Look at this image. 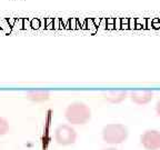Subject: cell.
I'll use <instances>...</instances> for the list:
<instances>
[{
    "label": "cell",
    "instance_id": "obj_1",
    "mask_svg": "<svg viewBox=\"0 0 160 150\" xmlns=\"http://www.w3.org/2000/svg\"><path fill=\"white\" fill-rule=\"evenodd\" d=\"M64 118L71 125L83 126L91 119V110L88 106L80 101L70 103L64 110Z\"/></svg>",
    "mask_w": 160,
    "mask_h": 150
},
{
    "label": "cell",
    "instance_id": "obj_2",
    "mask_svg": "<svg viewBox=\"0 0 160 150\" xmlns=\"http://www.w3.org/2000/svg\"><path fill=\"white\" fill-rule=\"evenodd\" d=\"M102 139L106 143L116 146L128 139V128L121 124H109L102 129Z\"/></svg>",
    "mask_w": 160,
    "mask_h": 150
},
{
    "label": "cell",
    "instance_id": "obj_3",
    "mask_svg": "<svg viewBox=\"0 0 160 150\" xmlns=\"http://www.w3.org/2000/svg\"><path fill=\"white\" fill-rule=\"evenodd\" d=\"M55 140L64 147L71 146L77 141V131L70 125H60L55 130Z\"/></svg>",
    "mask_w": 160,
    "mask_h": 150
},
{
    "label": "cell",
    "instance_id": "obj_4",
    "mask_svg": "<svg viewBox=\"0 0 160 150\" xmlns=\"http://www.w3.org/2000/svg\"><path fill=\"white\" fill-rule=\"evenodd\" d=\"M140 143L146 150H160V131L155 129L146 130L140 136Z\"/></svg>",
    "mask_w": 160,
    "mask_h": 150
},
{
    "label": "cell",
    "instance_id": "obj_5",
    "mask_svg": "<svg viewBox=\"0 0 160 150\" xmlns=\"http://www.w3.org/2000/svg\"><path fill=\"white\" fill-rule=\"evenodd\" d=\"M152 98H153V92L151 91H136L130 93L131 101L139 106H144L149 103Z\"/></svg>",
    "mask_w": 160,
    "mask_h": 150
},
{
    "label": "cell",
    "instance_id": "obj_6",
    "mask_svg": "<svg viewBox=\"0 0 160 150\" xmlns=\"http://www.w3.org/2000/svg\"><path fill=\"white\" fill-rule=\"evenodd\" d=\"M27 99H29L30 101L33 102H45L49 99V92L47 91H31L29 93H27Z\"/></svg>",
    "mask_w": 160,
    "mask_h": 150
},
{
    "label": "cell",
    "instance_id": "obj_7",
    "mask_svg": "<svg viewBox=\"0 0 160 150\" xmlns=\"http://www.w3.org/2000/svg\"><path fill=\"white\" fill-rule=\"evenodd\" d=\"M128 96V93L126 91H117V92H111L109 95L106 96V99L111 103H119L122 100L126 99V97Z\"/></svg>",
    "mask_w": 160,
    "mask_h": 150
},
{
    "label": "cell",
    "instance_id": "obj_8",
    "mask_svg": "<svg viewBox=\"0 0 160 150\" xmlns=\"http://www.w3.org/2000/svg\"><path fill=\"white\" fill-rule=\"evenodd\" d=\"M9 131V122L3 117H0V136H5Z\"/></svg>",
    "mask_w": 160,
    "mask_h": 150
},
{
    "label": "cell",
    "instance_id": "obj_9",
    "mask_svg": "<svg viewBox=\"0 0 160 150\" xmlns=\"http://www.w3.org/2000/svg\"><path fill=\"white\" fill-rule=\"evenodd\" d=\"M86 22H87V28H88V29L92 30L93 32L96 31L97 27H96V25H95V22H93V19H91V18L87 19V20H86Z\"/></svg>",
    "mask_w": 160,
    "mask_h": 150
},
{
    "label": "cell",
    "instance_id": "obj_10",
    "mask_svg": "<svg viewBox=\"0 0 160 150\" xmlns=\"http://www.w3.org/2000/svg\"><path fill=\"white\" fill-rule=\"evenodd\" d=\"M30 26L32 29H39L40 28V20L38 18H33L30 21Z\"/></svg>",
    "mask_w": 160,
    "mask_h": 150
},
{
    "label": "cell",
    "instance_id": "obj_11",
    "mask_svg": "<svg viewBox=\"0 0 160 150\" xmlns=\"http://www.w3.org/2000/svg\"><path fill=\"white\" fill-rule=\"evenodd\" d=\"M13 27H16L18 29H24V18H17Z\"/></svg>",
    "mask_w": 160,
    "mask_h": 150
},
{
    "label": "cell",
    "instance_id": "obj_12",
    "mask_svg": "<svg viewBox=\"0 0 160 150\" xmlns=\"http://www.w3.org/2000/svg\"><path fill=\"white\" fill-rule=\"evenodd\" d=\"M45 21H46V24H47L46 29H52L53 28V18H46Z\"/></svg>",
    "mask_w": 160,
    "mask_h": 150
},
{
    "label": "cell",
    "instance_id": "obj_13",
    "mask_svg": "<svg viewBox=\"0 0 160 150\" xmlns=\"http://www.w3.org/2000/svg\"><path fill=\"white\" fill-rule=\"evenodd\" d=\"M77 20H78L77 18H72L69 20L70 28H71V29H76V28H77Z\"/></svg>",
    "mask_w": 160,
    "mask_h": 150
},
{
    "label": "cell",
    "instance_id": "obj_14",
    "mask_svg": "<svg viewBox=\"0 0 160 150\" xmlns=\"http://www.w3.org/2000/svg\"><path fill=\"white\" fill-rule=\"evenodd\" d=\"M60 18H55L53 19V28L55 29H60Z\"/></svg>",
    "mask_w": 160,
    "mask_h": 150
},
{
    "label": "cell",
    "instance_id": "obj_15",
    "mask_svg": "<svg viewBox=\"0 0 160 150\" xmlns=\"http://www.w3.org/2000/svg\"><path fill=\"white\" fill-rule=\"evenodd\" d=\"M129 28L130 29H135L136 28V18L129 19Z\"/></svg>",
    "mask_w": 160,
    "mask_h": 150
},
{
    "label": "cell",
    "instance_id": "obj_16",
    "mask_svg": "<svg viewBox=\"0 0 160 150\" xmlns=\"http://www.w3.org/2000/svg\"><path fill=\"white\" fill-rule=\"evenodd\" d=\"M152 27H153V28H156V29L160 28V20H159V19L155 18L153 20H152Z\"/></svg>",
    "mask_w": 160,
    "mask_h": 150
},
{
    "label": "cell",
    "instance_id": "obj_17",
    "mask_svg": "<svg viewBox=\"0 0 160 150\" xmlns=\"http://www.w3.org/2000/svg\"><path fill=\"white\" fill-rule=\"evenodd\" d=\"M121 28V19L116 18L115 19V29H120Z\"/></svg>",
    "mask_w": 160,
    "mask_h": 150
},
{
    "label": "cell",
    "instance_id": "obj_18",
    "mask_svg": "<svg viewBox=\"0 0 160 150\" xmlns=\"http://www.w3.org/2000/svg\"><path fill=\"white\" fill-rule=\"evenodd\" d=\"M99 27H100V28H102V29H106V28H107V19H104V18L101 19Z\"/></svg>",
    "mask_w": 160,
    "mask_h": 150
},
{
    "label": "cell",
    "instance_id": "obj_19",
    "mask_svg": "<svg viewBox=\"0 0 160 150\" xmlns=\"http://www.w3.org/2000/svg\"><path fill=\"white\" fill-rule=\"evenodd\" d=\"M156 113H157V116L160 118V99L157 101V105H156Z\"/></svg>",
    "mask_w": 160,
    "mask_h": 150
},
{
    "label": "cell",
    "instance_id": "obj_20",
    "mask_svg": "<svg viewBox=\"0 0 160 150\" xmlns=\"http://www.w3.org/2000/svg\"><path fill=\"white\" fill-rule=\"evenodd\" d=\"M146 28H148V29H150L151 28V24H152V20H151V18H148V19H146Z\"/></svg>",
    "mask_w": 160,
    "mask_h": 150
},
{
    "label": "cell",
    "instance_id": "obj_21",
    "mask_svg": "<svg viewBox=\"0 0 160 150\" xmlns=\"http://www.w3.org/2000/svg\"><path fill=\"white\" fill-rule=\"evenodd\" d=\"M100 21H101V19H100V18H95V19H93V22H95L96 27H98L99 25H100Z\"/></svg>",
    "mask_w": 160,
    "mask_h": 150
},
{
    "label": "cell",
    "instance_id": "obj_22",
    "mask_svg": "<svg viewBox=\"0 0 160 150\" xmlns=\"http://www.w3.org/2000/svg\"><path fill=\"white\" fill-rule=\"evenodd\" d=\"M107 24H108V25H115V19H113V18H108V19H107Z\"/></svg>",
    "mask_w": 160,
    "mask_h": 150
},
{
    "label": "cell",
    "instance_id": "obj_23",
    "mask_svg": "<svg viewBox=\"0 0 160 150\" xmlns=\"http://www.w3.org/2000/svg\"><path fill=\"white\" fill-rule=\"evenodd\" d=\"M129 28V24H122L121 25V29H128Z\"/></svg>",
    "mask_w": 160,
    "mask_h": 150
},
{
    "label": "cell",
    "instance_id": "obj_24",
    "mask_svg": "<svg viewBox=\"0 0 160 150\" xmlns=\"http://www.w3.org/2000/svg\"><path fill=\"white\" fill-rule=\"evenodd\" d=\"M107 29H115V25H107Z\"/></svg>",
    "mask_w": 160,
    "mask_h": 150
},
{
    "label": "cell",
    "instance_id": "obj_25",
    "mask_svg": "<svg viewBox=\"0 0 160 150\" xmlns=\"http://www.w3.org/2000/svg\"><path fill=\"white\" fill-rule=\"evenodd\" d=\"M104 150H118V149H116V148H113V147H110V148H106V149H104Z\"/></svg>",
    "mask_w": 160,
    "mask_h": 150
},
{
    "label": "cell",
    "instance_id": "obj_26",
    "mask_svg": "<svg viewBox=\"0 0 160 150\" xmlns=\"http://www.w3.org/2000/svg\"><path fill=\"white\" fill-rule=\"evenodd\" d=\"M141 28H142L141 25H136V29H141Z\"/></svg>",
    "mask_w": 160,
    "mask_h": 150
}]
</instances>
